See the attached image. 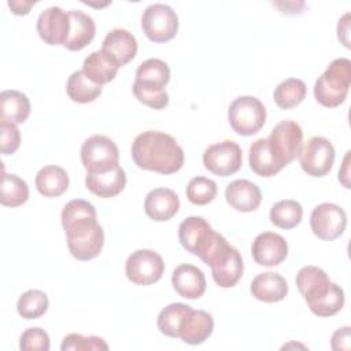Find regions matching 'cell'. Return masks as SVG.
Instances as JSON below:
<instances>
[{"mask_svg": "<svg viewBox=\"0 0 351 351\" xmlns=\"http://www.w3.org/2000/svg\"><path fill=\"white\" fill-rule=\"evenodd\" d=\"M132 158L137 167L160 174H173L184 166L185 155L177 140L160 130H145L132 143Z\"/></svg>", "mask_w": 351, "mask_h": 351, "instance_id": "6da1fadb", "label": "cell"}, {"mask_svg": "<svg viewBox=\"0 0 351 351\" xmlns=\"http://www.w3.org/2000/svg\"><path fill=\"white\" fill-rule=\"evenodd\" d=\"M296 285L311 313L318 317H332L344 306V291L321 267L303 266L296 274Z\"/></svg>", "mask_w": 351, "mask_h": 351, "instance_id": "7a4b0ae2", "label": "cell"}, {"mask_svg": "<svg viewBox=\"0 0 351 351\" xmlns=\"http://www.w3.org/2000/svg\"><path fill=\"white\" fill-rule=\"evenodd\" d=\"M351 84V62L347 58H337L329 63L326 70L314 84L315 100L328 108L344 103Z\"/></svg>", "mask_w": 351, "mask_h": 351, "instance_id": "3957f363", "label": "cell"}, {"mask_svg": "<svg viewBox=\"0 0 351 351\" xmlns=\"http://www.w3.org/2000/svg\"><path fill=\"white\" fill-rule=\"evenodd\" d=\"M230 128L240 136L258 133L266 122V108L255 96H239L228 108Z\"/></svg>", "mask_w": 351, "mask_h": 351, "instance_id": "277c9868", "label": "cell"}, {"mask_svg": "<svg viewBox=\"0 0 351 351\" xmlns=\"http://www.w3.org/2000/svg\"><path fill=\"white\" fill-rule=\"evenodd\" d=\"M266 140L271 154L284 169L299 156L303 147V132L299 123L285 119L271 129Z\"/></svg>", "mask_w": 351, "mask_h": 351, "instance_id": "5b68a950", "label": "cell"}, {"mask_svg": "<svg viewBox=\"0 0 351 351\" xmlns=\"http://www.w3.org/2000/svg\"><path fill=\"white\" fill-rule=\"evenodd\" d=\"M81 162L86 173H100L119 166L117 144L104 134H92L81 145Z\"/></svg>", "mask_w": 351, "mask_h": 351, "instance_id": "8992f818", "label": "cell"}, {"mask_svg": "<svg viewBox=\"0 0 351 351\" xmlns=\"http://www.w3.org/2000/svg\"><path fill=\"white\" fill-rule=\"evenodd\" d=\"M141 27L152 43H166L174 38L178 32V16L170 5L154 3L144 10Z\"/></svg>", "mask_w": 351, "mask_h": 351, "instance_id": "52a82bcc", "label": "cell"}, {"mask_svg": "<svg viewBox=\"0 0 351 351\" xmlns=\"http://www.w3.org/2000/svg\"><path fill=\"white\" fill-rule=\"evenodd\" d=\"M165 273V262L162 256L152 250H136L125 263V274L129 281L136 285L147 287L158 282Z\"/></svg>", "mask_w": 351, "mask_h": 351, "instance_id": "ba28073f", "label": "cell"}, {"mask_svg": "<svg viewBox=\"0 0 351 351\" xmlns=\"http://www.w3.org/2000/svg\"><path fill=\"white\" fill-rule=\"evenodd\" d=\"M60 219L67 240L84 237L100 225L93 204L84 199H73L66 203Z\"/></svg>", "mask_w": 351, "mask_h": 351, "instance_id": "9c48e42d", "label": "cell"}, {"mask_svg": "<svg viewBox=\"0 0 351 351\" xmlns=\"http://www.w3.org/2000/svg\"><path fill=\"white\" fill-rule=\"evenodd\" d=\"M335 154V147L330 140L322 136H314L308 138L300 149V167L311 177H324L333 167Z\"/></svg>", "mask_w": 351, "mask_h": 351, "instance_id": "30bf717a", "label": "cell"}, {"mask_svg": "<svg viewBox=\"0 0 351 351\" xmlns=\"http://www.w3.org/2000/svg\"><path fill=\"white\" fill-rule=\"evenodd\" d=\"M203 165L215 176H232L237 173L243 165L241 148L233 140L211 144L203 152Z\"/></svg>", "mask_w": 351, "mask_h": 351, "instance_id": "8fae6325", "label": "cell"}, {"mask_svg": "<svg viewBox=\"0 0 351 351\" xmlns=\"http://www.w3.org/2000/svg\"><path fill=\"white\" fill-rule=\"evenodd\" d=\"M310 226L318 239L332 241L344 233L347 214L335 203H321L311 211Z\"/></svg>", "mask_w": 351, "mask_h": 351, "instance_id": "7c38bea8", "label": "cell"}, {"mask_svg": "<svg viewBox=\"0 0 351 351\" xmlns=\"http://www.w3.org/2000/svg\"><path fill=\"white\" fill-rule=\"evenodd\" d=\"M217 232L202 217H188L178 226V240L191 254L202 256L211 244Z\"/></svg>", "mask_w": 351, "mask_h": 351, "instance_id": "4fadbf2b", "label": "cell"}, {"mask_svg": "<svg viewBox=\"0 0 351 351\" xmlns=\"http://www.w3.org/2000/svg\"><path fill=\"white\" fill-rule=\"evenodd\" d=\"M37 33L48 45H64L70 33L69 12L52 5L37 18Z\"/></svg>", "mask_w": 351, "mask_h": 351, "instance_id": "5bb4252c", "label": "cell"}, {"mask_svg": "<svg viewBox=\"0 0 351 351\" xmlns=\"http://www.w3.org/2000/svg\"><path fill=\"white\" fill-rule=\"evenodd\" d=\"M251 254L254 261L261 266H277L288 256V243L278 233L263 232L254 239Z\"/></svg>", "mask_w": 351, "mask_h": 351, "instance_id": "9a60e30c", "label": "cell"}, {"mask_svg": "<svg viewBox=\"0 0 351 351\" xmlns=\"http://www.w3.org/2000/svg\"><path fill=\"white\" fill-rule=\"evenodd\" d=\"M214 330V318L204 310L191 308L181 319L178 337L191 346L204 343Z\"/></svg>", "mask_w": 351, "mask_h": 351, "instance_id": "2e32d148", "label": "cell"}, {"mask_svg": "<svg viewBox=\"0 0 351 351\" xmlns=\"http://www.w3.org/2000/svg\"><path fill=\"white\" fill-rule=\"evenodd\" d=\"M171 284L174 291L185 299H199L206 292L204 273L195 265H178L171 274Z\"/></svg>", "mask_w": 351, "mask_h": 351, "instance_id": "e0dca14e", "label": "cell"}, {"mask_svg": "<svg viewBox=\"0 0 351 351\" xmlns=\"http://www.w3.org/2000/svg\"><path fill=\"white\" fill-rule=\"evenodd\" d=\"M101 51L122 67L134 59L137 53V40L126 29H112L106 34L101 43Z\"/></svg>", "mask_w": 351, "mask_h": 351, "instance_id": "ac0fdd59", "label": "cell"}, {"mask_svg": "<svg viewBox=\"0 0 351 351\" xmlns=\"http://www.w3.org/2000/svg\"><path fill=\"white\" fill-rule=\"evenodd\" d=\"M180 210V199L173 189L155 188L149 191L144 200L145 214L156 221L165 222L171 219Z\"/></svg>", "mask_w": 351, "mask_h": 351, "instance_id": "d6986e66", "label": "cell"}, {"mask_svg": "<svg viewBox=\"0 0 351 351\" xmlns=\"http://www.w3.org/2000/svg\"><path fill=\"white\" fill-rule=\"evenodd\" d=\"M228 204L240 213L255 211L262 202V193L256 184L248 180H234L225 189Z\"/></svg>", "mask_w": 351, "mask_h": 351, "instance_id": "ffe728a7", "label": "cell"}, {"mask_svg": "<svg viewBox=\"0 0 351 351\" xmlns=\"http://www.w3.org/2000/svg\"><path fill=\"white\" fill-rule=\"evenodd\" d=\"M126 185V173L121 166L100 173H86L85 186L96 196L108 199L119 195Z\"/></svg>", "mask_w": 351, "mask_h": 351, "instance_id": "44dd1931", "label": "cell"}, {"mask_svg": "<svg viewBox=\"0 0 351 351\" xmlns=\"http://www.w3.org/2000/svg\"><path fill=\"white\" fill-rule=\"evenodd\" d=\"M250 291L252 296L265 303H276L288 295V282L274 271H265L254 277Z\"/></svg>", "mask_w": 351, "mask_h": 351, "instance_id": "7402d4cb", "label": "cell"}, {"mask_svg": "<svg viewBox=\"0 0 351 351\" xmlns=\"http://www.w3.org/2000/svg\"><path fill=\"white\" fill-rule=\"evenodd\" d=\"M70 18V33L66 44L63 45L69 51H81L84 49L96 34V25L90 15L80 11H69Z\"/></svg>", "mask_w": 351, "mask_h": 351, "instance_id": "603a6c76", "label": "cell"}, {"mask_svg": "<svg viewBox=\"0 0 351 351\" xmlns=\"http://www.w3.org/2000/svg\"><path fill=\"white\" fill-rule=\"evenodd\" d=\"M34 182L38 193L44 197H58L67 191L70 178L63 167L48 165L37 171Z\"/></svg>", "mask_w": 351, "mask_h": 351, "instance_id": "cb8c5ba5", "label": "cell"}, {"mask_svg": "<svg viewBox=\"0 0 351 351\" xmlns=\"http://www.w3.org/2000/svg\"><path fill=\"white\" fill-rule=\"evenodd\" d=\"M119 66L101 49L89 53L82 63L84 74L95 84L104 85L112 81L118 74Z\"/></svg>", "mask_w": 351, "mask_h": 351, "instance_id": "d4e9b609", "label": "cell"}, {"mask_svg": "<svg viewBox=\"0 0 351 351\" xmlns=\"http://www.w3.org/2000/svg\"><path fill=\"white\" fill-rule=\"evenodd\" d=\"M170 81V67L158 58H149L138 64L134 84L143 88L165 89Z\"/></svg>", "mask_w": 351, "mask_h": 351, "instance_id": "484cf974", "label": "cell"}, {"mask_svg": "<svg viewBox=\"0 0 351 351\" xmlns=\"http://www.w3.org/2000/svg\"><path fill=\"white\" fill-rule=\"evenodd\" d=\"M29 97L15 89L3 90L0 95V121L11 123H23L30 115Z\"/></svg>", "mask_w": 351, "mask_h": 351, "instance_id": "4316f807", "label": "cell"}, {"mask_svg": "<svg viewBox=\"0 0 351 351\" xmlns=\"http://www.w3.org/2000/svg\"><path fill=\"white\" fill-rule=\"evenodd\" d=\"M244 271V263L240 252L232 247L229 254L215 266L211 267V276L214 282L221 288L234 287Z\"/></svg>", "mask_w": 351, "mask_h": 351, "instance_id": "83f0119b", "label": "cell"}, {"mask_svg": "<svg viewBox=\"0 0 351 351\" xmlns=\"http://www.w3.org/2000/svg\"><path fill=\"white\" fill-rule=\"evenodd\" d=\"M248 162L251 170L261 177H273L282 170V166L271 154L266 138H258L251 144Z\"/></svg>", "mask_w": 351, "mask_h": 351, "instance_id": "f1b7e54d", "label": "cell"}, {"mask_svg": "<svg viewBox=\"0 0 351 351\" xmlns=\"http://www.w3.org/2000/svg\"><path fill=\"white\" fill-rule=\"evenodd\" d=\"M103 86L92 82L82 70H77L71 73L66 84L67 96L75 103H90L96 100L101 95Z\"/></svg>", "mask_w": 351, "mask_h": 351, "instance_id": "f546056e", "label": "cell"}, {"mask_svg": "<svg viewBox=\"0 0 351 351\" xmlns=\"http://www.w3.org/2000/svg\"><path fill=\"white\" fill-rule=\"evenodd\" d=\"M104 245V232L101 225H99L93 232L89 234L67 240V247L73 258L77 261H90L96 258Z\"/></svg>", "mask_w": 351, "mask_h": 351, "instance_id": "4dcf8cb0", "label": "cell"}, {"mask_svg": "<svg viewBox=\"0 0 351 351\" xmlns=\"http://www.w3.org/2000/svg\"><path fill=\"white\" fill-rule=\"evenodd\" d=\"M270 222L280 229H293L303 218V207L299 202L292 199H284L273 204L270 208Z\"/></svg>", "mask_w": 351, "mask_h": 351, "instance_id": "1f68e13d", "label": "cell"}, {"mask_svg": "<svg viewBox=\"0 0 351 351\" xmlns=\"http://www.w3.org/2000/svg\"><path fill=\"white\" fill-rule=\"evenodd\" d=\"M306 93L307 88L304 81L299 78H287L276 86L273 97L281 110H291L304 100Z\"/></svg>", "mask_w": 351, "mask_h": 351, "instance_id": "d6a6232c", "label": "cell"}, {"mask_svg": "<svg viewBox=\"0 0 351 351\" xmlns=\"http://www.w3.org/2000/svg\"><path fill=\"white\" fill-rule=\"evenodd\" d=\"M29 199V186L25 180L3 171L0 203L5 207H18Z\"/></svg>", "mask_w": 351, "mask_h": 351, "instance_id": "836d02e7", "label": "cell"}, {"mask_svg": "<svg viewBox=\"0 0 351 351\" xmlns=\"http://www.w3.org/2000/svg\"><path fill=\"white\" fill-rule=\"evenodd\" d=\"M48 306L49 300L45 292L40 289H29L19 296L16 311L25 319H37L47 313Z\"/></svg>", "mask_w": 351, "mask_h": 351, "instance_id": "e575fe53", "label": "cell"}, {"mask_svg": "<svg viewBox=\"0 0 351 351\" xmlns=\"http://www.w3.org/2000/svg\"><path fill=\"white\" fill-rule=\"evenodd\" d=\"M191 308L192 307L185 303H170L169 306L162 308L156 319V325L160 333L173 339L178 337L180 322Z\"/></svg>", "mask_w": 351, "mask_h": 351, "instance_id": "d590c367", "label": "cell"}, {"mask_svg": "<svg viewBox=\"0 0 351 351\" xmlns=\"http://www.w3.org/2000/svg\"><path fill=\"white\" fill-rule=\"evenodd\" d=\"M218 188L214 180L207 177H193L186 185V197L192 204L204 206L211 203L217 196Z\"/></svg>", "mask_w": 351, "mask_h": 351, "instance_id": "8d00e7d4", "label": "cell"}, {"mask_svg": "<svg viewBox=\"0 0 351 351\" xmlns=\"http://www.w3.org/2000/svg\"><path fill=\"white\" fill-rule=\"evenodd\" d=\"M62 351H106L108 344L99 336H84L81 333H69L64 336Z\"/></svg>", "mask_w": 351, "mask_h": 351, "instance_id": "74e56055", "label": "cell"}, {"mask_svg": "<svg viewBox=\"0 0 351 351\" xmlns=\"http://www.w3.org/2000/svg\"><path fill=\"white\" fill-rule=\"evenodd\" d=\"M49 347V336L41 328H27L21 335L19 348L23 351H48Z\"/></svg>", "mask_w": 351, "mask_h": 351, "instance_id": "f35d334b", "label": "cell"}, {"mask_svg": "<svg viewBox=\"0 0 351 351\" xmlns=\"http://www.w3.org/2000/svg\"><path fill=\"white\" fill-rule=\"evenodd\" d=\"M132 89H133L136 99L149 108L162 110V108L167 107V104H169V93L166 92V89L143 88L136 84H133Z\"/></svg>", "mask_w": 351, "mask_h": 351, "instance_id": "ab89813d", "label": "cell"}, {"mask_svg": "<svg viewBox=\"0 0 351 351\" xmlns=\"http://www.w3.org/2000/svg\"><path fill=\"white\" fill-rule=\"evenodd\" d=\"M21 133L15 123L0 121V151L1 155H12L19 148Z\"/></svg>", "mask_w": 351, "mask_h": 351, "instance_id": "60d3db41", "label": "cell"}, {"mask_svg": "<svg viewBox=\"0 0 351 351\" xmlns=\"http://www.w3.org/2000/svg\"><path fill=\"white\" fill-rule=\"evenodd\" d=\"M330 346H332V350H335V351H339V350H350V348H351L350 326L339 328V329L332 335Z\"/></svg>", "mask_w": 351, "mask_h": 351, "instance_id": "b9f144b4", "label": "cell"}, {"mask_svg": "<svg viewBox=\"0 0 351 351\" xmlns=\"http://www.w3.org/2000/svg\"><path fill=\"white\" fill-rule=\"evenodd\" d=\"M337 38L346 48H350V12H346L337 23Z\"/></svg>", "mask_w": 351, "mask_h": 351, "instance_id": "7bdbcfd3", "label": "cell"}, {"mask_svg": "<svg viewBox=\"0 0 351 351\" xmlns=\"http://www.w3.org/2000/svg\"><path fill=\"white\" fill-rule=\"evenodd\" d=\"M36 4V1H26V0H10L8 7L12 14L15 15H26L30 12V8Z\"/></svg>", "mask_w": 351, "mask_h": 351, "instance_id": "ee69618b", "label": "cell"}, {"mask_svg": "<svg viewBox=\"0 0 351 351\" xmlns=\"http://www.w3.org/2000/svg\"><path fill=\"white\" fill-rule=\"evenodd\" d=\"M339 181L343 184L344 188H350V151H347L343 160V166L339 170Z\"/></svg>", "mask_w": 351, "mask_h": 351, "instance_id": "f6af8a7d", "label": "cell"}]
</instances>
